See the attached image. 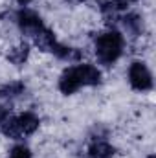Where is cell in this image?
<instances>
[{
  "instance_id": "cell-1",
  "label": "cell",
  "mask_w": 156,
  "mask_h": 158,
  "mask_svg": "<svg viewBox=\"0 0 156 158\" xmlns=\"http://www.w3.org/2000/svg\"><path fill=\"white\" fill-rule=\"evenodd\" d=\"M123 48H125V39L117 30L103 31L94 40L96 57L105 66H110L112 63H116L121 57V53H123Z\"/></svg>"
},
{
  "instance_id": "cell-2",
  "label": "cell",
  "mask_w": 156,
  "mask_h": 158,
  "mask_svg": "<svg viewBox=\"0 0 156 158\" xmlns=\"http://www.w3.org/2000/svg\"><path fill=\"white\" fill-rule=\"evenodd\" d=\"M127 77H129L130 86L134 90H138V92H149V90H153V85H154L153 83V74L147 68V64L142 63V61L130 63Z\"/></svg>"
},
{
  "instance_id": "cell-3",
  "label": "cell",
  "mask_w": 156,
  "mask_h": 158,
  "mask_svg": "<svg viewBox=\"0 0 156 158\" xmlns=\"http://www.w3.org/2000/svg\"><path fill=\"white\" fill-rule=\"evenodd\" d=\"M15 20H17L20 31H22L24 35H30V37H35L40 30L44 28V22H42L40 15L39 13H35L33 9H26V7H22L20 11H17Z\"/></svg>"
},
{
  "instance_id": "cell-4",
  "label": "cell",
  "mask_w": 156,
  "mask_h": 158,
  "mask_svg": "<svg viewBox=\"0 0 156 158\" xmlns=\"http://www.w3.org/2000/svg\"><path fill=\"white\" fill-rule=\"evenodd\" d=\"M74 70H76V76H77L81 86H97L101 83V70L94 64H88V63L76 64Z\"/></svg>"
},
{
  "instance_id": "cell-5",
  "label": "cell",
  "mask_w": 156,
  "mask_h": 158,
  "mask_svg": "<svg viewBox=\"0 0 156 158\" xmlns=\"http://www.w3.org/2000/svg\"><path fill=\"white\" fill-rule=\"evenodd\" d=\"M15 119H17V129H18L20 138H22V136H30V134H33V132L39 129V125H40L39 116L33 114V112H22V114L15 116Z\"/></svg>"
},
{
  "instance_id": "cell-6",
  "label": "cell",
  "mask_w": 156,
  "mask_h": 158,
  "mask_svg": "<svg viewBox=\"0 0 156 158\" xmlns=\"http://www.w3.org/2000/svg\"><path fill=\"white\" fill-rule=\"evenodd\" d=\"M79 88H81V83H79L77 76H76L74 66L66 68V70L61 74V77H59V90H61L64 96H72V94L77 92Z\"/></svg>"
},
{
  "instance_id": "cell-7",
  "label": "cell",
  "mask_w": 156,
  "mask_h": 158,
  "mask_svg": "<svg viewBox=\"0 0 156 158\" xmlns=\"http://www.w3.org/2000/svg\"><path fill=\"white\" fill-rule=\"evenodd\" d=\"M119 20H121V24H123V28L129 35L140 37L143 33V20L138 13H127V15L119 17Z\"/></svg>"
},
{
  "instance_id": "cell-8",
  "label": "cell",
  "mask_w": 156,
  "mask_h": 158,
  "mask_svg": "<svg viewBox=\"0 0 156 158\" xmlns=\"http://www.w3.org/2000/svg\"><path fill=\"white\" fill-rule=\"evenodd\" d=\"M51 53L57 59L68 61V63H79L81 57H83V53L77 48H72V46H66V44H61V42H55V46L51 48Z\"/></svg>"
},
{
  "instance_id": "cell-9",
  "label": "cell",
  "mask_w": 156,
  "mask_h": 158,
  "mask_svg": "<svg viewBox=\"0 0 156 158\" xmlns=\"http://www.w3.org/2000/svg\"><path fill=\"white\" fill-rule=\"evenodd\" d=\"M114 155H116V147H112L109 142L103 140H97L88 147V158H114Z\"/></svg>"
},
{
  "instance_id": "cell-10",
  "label": "cell",
  "mask_w": 156,
  "mask_h": 158,
  "mask_svg": "<svg viewBox=\"0 0 156 158\" xmlns=\"http://www.w3.org/2000/svg\"><path fill=\"white\" fill-rule=\"evenodd\" d=\"M28 57H30V44L28 42H20L7 52V61L15 66H22L28 61Z\"/></svg>"
},
{
  "instance_id": "cell-11",
  "label": "cell",
  "mask_w": 156,
  "mask_h": 158,
  "mask_svg": "<svg viewBox=\"0 0 156 158\" xmlns=\"http://www.w3.org/2000/svg\"><path fill=\"white\" fill-rule=\"evenodd\" d=\"M55 35H53V31L51 30H48V28H42L39 33L33 37V44L39 48L40 52H51V48L55 46Z\"/></svg>"
},
{
  "instance_id": "cell-12",
  "label": "cell",
  "mask_w": 156,
  "mask_h": 158,
  "mask_svg": "<svg viewBox=\"0 0 156 158\" xmlns=\"http://www.w3.org/2000/svg\"><path fill=\"white\" fill-rule=\"evenodd\" d=\"M26 92V85L22 81H9L0 86V99H15Z\"/></svg>"
},
{
  "instance_id": "cell-13",
  "label": "cell",
  "mask_w": 156,
  "mask_h": 158,
  "mask_svg": "<svg viewBox=\"0 0 156 158\" xmlns=\"http://www.w3.org/2000/svg\"><path fill=\"white\" fill-rule=\"evenodd\" d=\"M9 158H31V151L28 145H15L9 151Z\"/></svg>"
},
{
  "instance_id": "cell-14",
  "label": "cell",
  "mask_w": 156,
  "mask_h": 158,
  "mask_svg": "<svg viewBox=\"0 0 156 158\" xmlns=\"http://www.w3.org/2000/svg\"><path fill=\"white\" fill-rule=\"evenodd\" d=\"M7 118H9V109H7L6 105H0V125H2Z\"/></svg>"
},
{
  "instance_id": "cell-15",
  "label": "cell",
  "mask_w": 156,
  "mask_h": 158,
  "mask_svg": "<svg viewBox=\"0 0 156 158\" xmlns=\"http://www.w3.org/2000/svg\"><path fill=\"white\" fill-rule=\"evenodd\" d=\"M15 2H17L18 6H28V4H31L33 0H15Z\"/></svg>"
},
{
  "instance_id": "cell-16",
  "label": "cell",
  "mask_w": 156,
  "mask_h": 158,
  "mask_svg": "<svg viewBox=\"0 0 156 158\" xmlns=\"http://www.w3.org/2000/svg\"><path fill=\"white\" fill-rule=\"evenodd\" d=\"M117 2H119V4H123V6L127 7L129 4H132V2H138V0H117Z\"/></svg>"
},
{
  "instance_id": "cell-17",
  "label": "cell",
  "mask_w": 156,
  "mask_h": 158,
  "mask_svg": "<svg viewBox=\"0 0 156 158\" xmlns=\"http://www.w3.org/2000/svg\"><path fill=\"white\" fill-rule=\"evenodd\" d=\"M66 2H68V4H74V6H76V4H83L84 0H66Z\"/></svg>"
},
{
  "instance_id": "cell-18",
  "label": "cell",
  "mask_w": 156,
  "mask_h": 158,
  "mask_svg": "<svg viewBox=\"0 0 156 158\" xmlns=\"http://www.w3.org/2000/svg\"><path fill=\"white\" fill-rule=\"evenodd\" d=\"M147 158H156V156H154V155H149V156H147Z\"/></svg>"
}]
</instances>
